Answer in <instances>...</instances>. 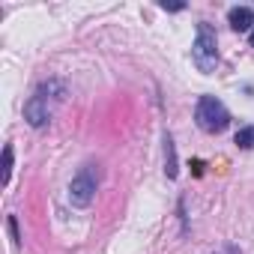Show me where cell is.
I'll return each instance as SVG.
<instances>
[{
  "instance_id": "7",
  "label": "cell",
  "mask_w": 254,
  "mask_h": 254,
  "mask_svg": "<svg viewBox=\"0 0 254 254\" xmlns=\"http://www.w3.org/2000/svg\"><path fill=\"white\" fill-rule=\"evenodd\" d=\"M9 177H12V147L3 150V186H9Z\"/></svg>"
},
{
  "instance_id": "2",
  "label": "cell",
  "mask_w": 254,
  "mask_h": 254,
  "mask_svg": "<svg viewBox=\"0 0 254 254\" xmlns=\"http://www.w3.org/2000/svg\"><path fill=\"white\" fill-rule=\"evenodd\" d=\"M194 120H197V126H200L203 132L218 135V132H224V129H227L230 114H227V108H224L215 96H200L197 111H194Z\"/></svg>"
},
{
  "instance_id": "9",
  "label": "cell",
  "mask_w": 254,
  "mask_h": 254,
  "mask_svg": "<svg viewBox=\"0 0 254 254\" xmlns=\"http://www.w3.org/2000/svg\"><path fill=\"white\" fill-rule=\"evenodd\" d=\"M162 9H168V12H180V9H186V3H168V0H165Z\"/></svg>"
},
{
  "instance_id": "5",
  "label": "cell",
  "mask_w": 254,
  "mask_h": 254,
  "mask_svg": "<svg viewBox=\"0 0 254 254\" xmlns=\"http://www.w3.org/2000/svg\"><path fill=\"white\" fill-rule=\"evenodd\" d=\"M227 21H230V27H233L236 33H245V30H251V24H254V12H251L248 6H236V9H230Z\"/></svg>"
},
{
  "instance_id": "3",
  "label": "cell",
  "mask_w": 254,
  "mask_h": 254,
  "mask_svg": "<svg viewBox=\"0 0 254 254\" xmlns=\"http://www.w3.org/2000/svg\"><path fill=\"white\" fill-rule=\"evenodd\" d=\"M93 194H96V180L84 171V174H78L75 180H72V186H69V200L75 203V206H87L90 200H93Z\"/></svg>"
},
{
  "instance_id": "10",
  "label": "cell",
  "mask_w": 254,
  "mask_h": 254,
  "mask_svg": "<svg viewBox=\"0 0 254 254\" xmlns=\"http://www.w3.org/2000/svg\"><path fill=\"white\" fill-rule=\"evenodd\" d=\"M9 233H12V239L18 242V227H15V218H9Z\"/></svg>"
},
{
  "instance_id": "4",
  "label": "cell",
  "mask_w": 254,
  "mask_h": 254,
  "mask_svg": "<svg viewBox=\"0 0 254 254\" xmlns=\"http://www.w3.org/2000/svg\"><path fill=\"white\" fill-rule=\"evenodd\" d=\"M48 114H51V111H48V102H45V96H42V93L30 96V102L24 105V120H27L30 126H36V129L48 123Z\"/></svg>"
},
{
  "instance_id": "11",
  "label": "cell",
  "mask_w": 254,
  "mask_h": 254,
  "mask_svg": "<svg viewBox=\"0 0 254 254\" xmlns=\"http://www.w3.org/2000/svg\"><path fill=\"white\" fill-rule=\"evenodd\" d=\"M251 48H254V30H251Z\"/></svg>"
},
{
  "instance_id": "8",
  "label": "cell",
  "mask_w": 254,
  "mask_h": 254,
  "mask_svg": "<svg viewBox=\"0 0 254 254\" xmlns=\"http://www.w3.org/2000/svg\"><path fill=\"white\" fill-rule=\"evenodd\" d=\"M168 177H171V180L177 177V165H174V144H171V138H168Z\"/></svg>"
},
{
  "instance_id": "1",
  "label": "cell",
  "mask_w": 254,
  "mask_h": 254,
  "mask_svg": "<svg viewBox=\"0 0 254 254\" xmlns=\"http://www.w3.org/2000/svg\"><path fill=\"white\" fill-rule=\"evenodd\" d=\"M191 60L200 72H212L218 66V39H215V30L206 21L197 24V39L191 45Z\"/></svg>"
},
{
  "instance_id": "6",
  "label": "cell",
  "mask_w": 254,
  "mask_h": 254,
  "mask_svg": "<svg viewBox=\"0 0 254 254\" xmlns=\"http://www.w3.org/2000/svg\"><path fill=\"white\" fill-rule=\"evenodd\" d=\"M233 141H236V147H242V150H254V126H245V129H239Z\"/></svg>"
}]
</instances>
